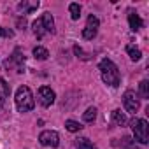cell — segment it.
Wrapping results in <instances>:
<instances>
[{
	"label": "cell",
	"instance_id": "obj_1",
	"mask_svg": "<svg viewBox=\"0 0 149 149\" xmlns=\"http://www.w3.org/2000/svg\"><path fill=\"white\" fill-rule=\"evenodd\" d=\"M98 70L102 74V81L107 86H112V88H118L119 86V70H118V67L114 65L112 60L104 58L100 61V65H98Z\"/></svg>",
	"mask_w": 149,
	"mask_h": 149
},
{
	"label": "cell",
	"instance_id": "obj_2",
	"mask_svg": "<svg viewBox=\"0 0 149 149\" xmlns=\"http://www.w3.org/2000/svg\"><path fill=\"white\" fill-rule=\"evenodd\" d=\"M14 100H16V107L19 112H28L35 107V100H33V95L28 86H19Z\"/></svg>",
	"mask_w": 149,
	"mask_h": 149
},
{
	"label": "cell",
	"instance_id": "obj_3",
	"mask_svg": "<svg viewBox=\"0 0 149 149\" xmlns=\"http://www.w3.org/2000/svg\"><path fill=\"white\" fill-rule=\"evenodd\" d=\"M130 126H132V132H133V137L140 142V144H147L149 142V125L146 119H132L130 121Z\"/></svg>",
	"mask_w": 149,
	"mask_h": 149
},
{
	"label": "cell",
	"instance_id": "obj_4",
	"mask_svg": "<svg viewBox=\"0 0 149 149\" xmlns=\"http://www.w3.org/2000/svg\"><path fill=\"white\" fill-rule=\"evenodd\" d=\"M123 104H125V109H126L128 112H132V114H135V112L139 111V107H140V100H139L137 93L132 91V90H126V91H125V95H123Z\"/></svg>",
	"mask_w": 149,
	"mask_h": 149
},
{
	"label": "cell",
	"instance_id": "obj_5",
	"mask_svg": "<svg viewBox=\"0 0 149 149\" xmlns=\"http://www.w3.org/2000/svg\"><path fill=\"white\" fill-rule=\"evenodd\" d=\"M37 98H39V104L42 107H49V105L54 104L56 95H54V91L49 86H40L39 88V93H37Z\"/></svg>",
	"mask_w": 149,
	"mask_h": 149
},
{
	"label": "cell",
	"instance_id": "obj_6",
	"mask_svg": "<svg viewBox=\"0 0 149 149\" xmlns=\"http://www.w3.org/2000/svg\"><path fill=\"white\" fill-rule=\"evenodd\" d=\"M39 142L44 146V147H56L60 144V137L56 132H51V130H46L39 135Z\"/></svg>",
	"mask_w": 149,
	"mask_h": 149
},
{
	"label": "cell",
	"instance_id": "obj_7",
	"mask_svg": "<svg viewBox=\"0 0 149 149\" xmlns=\"http://www.w3.org/2000/svg\"><path fill=\"white\" fill-rule=\"evenodd\" d=\"M98 18L97 16H90L88 18V23H86V26H84V30H83V37L86 39V40H91L95 35H97V32H98Z\"/></svg>",
	"mask_w": 149,
	"mask_h": 149
},
{
	"label": "cell",
	"instance_id": "obj_8",
	"mask_svg": "<svg viewBox=\"0 0 149 149\" xmlns=\"http://www.w3.org/2000/svg\"><path fill=\"white\" fill-rule=\"evenodd\" d=\"M16 63V68H18V72H23V68H25V60H23V56L19 54V51L16 49L14 51V54L11 56V58H7V61H6V67L9 68V67H13Z\"/></svg>",
	"mask_w": 149,
	"mask_h": 149
},
{
	"label": "cell",
	"instance_id": "obj_9",
	"mask_svg": "<svg viewBox=\"0 0 149 149\" xmlns=\"http://www.w3.org/2000/svg\"><path fill=\"white\" fill-rule=\"evenodd\" d=\"M40 21H42V25H44L46 33H54V32H56V30H54V19H53L51 13H44L42 18H40Z\"/></svg>",
	"mask_w": 149,
	"mask_h": 149
},
{
	"label": "cell",
	"instance_id": "obj_10",
	"mask_svg": "<svg viewBox=\"0 0 149 149\" xmlns=\"http://www.w3.org/2000/svg\"><path fill=\"white\" fill-rule=\"evenodd\" d=\"M128 23H130V28L133 30V32H137V30H140L142 28V19H140V16L137 14V13H130L128 14Z\"/></svg>",
	"mask_w": 149,
	"mask_h": 149
},
{
	"label": "cell",
	"instance_id": "obj_11",
	"mask_svg": "<svg viewBox=\"0 0 149 149\" xmlns=\"http://www.w3.org/2000/svg\"><path fill=\"white\" fill-rule=\"evenodd\" d=\"M111 118H112V121L116 123V125H119V126H125L126 125V116H125V112H121L119 109H116V111H112V114H111Z\"/></svg>",
	"mask_w": 149,
	"mask_h": 149
},
{
	"label": "cell",
	"instance_id": "obj_12",
	"mask_svg": "<svg viewBox=\"0 0 149 149\" xmlns=\"http://www.w3.org/2000/svg\"><path fill=\"white\" fill-rule=\"evenodd\" d=\"M39 7V0H37V2H21L19 6H18V9L19 11H23V14H30V13H33L35 9Z\"/></svg>",
	"mask_w": 149,
	"mask_h": 149
},
{
	"label": "cell",
	"instance_id": "obj_13",
	"mask_svg": "<svg viewBox=\"0 0 149 149\" xmlns=\"http://www.w3.org/2000/svg\"><path fill=\"white\" fill-rule=\"evenodd\" d=\"M32 28H33V33H35V37H37V39H42V37L46 35L44 25H42V21H40V19L33 21V23H32Z\"/></svg>",
	"mask_w": 149,
	"mask_h": 149
},
{
	"label": "cell",
	"instance_id": "obj_14",
	"mask_svg": "<svg viewBox=\"0 0 149 149\" xmlns=\"http://www.w3.org/2000/svg\"><path fill=\"white\" fill-rule=\"evenodd\" d=\"M126 53L130 54V58H132L133 61H139V60L142 58V53H140V49H139V47H135L133 44H128V46H126Z\"/></svg>",
	"mask_w": 149,
	"mask_h": 149
},
{
	"label": "cell",
	"instance_id": "obj_15",
	"mask_svg": "<svg viewBox=\"0 0 149 149\" xmlns=\"http://www.w3.org/2000/svg\"><path fill=\"white\" fill-rule=\"evenodd\" d=\"M77 147H79V149H97V146H95L90 139H86V137L77 139Z\"/></svg>",
	"mask_w": 149,
	"mask_h": 149
},
{
	"label": "cell",
	"instance_id": "obj_16",
	"mask_svg": "<svg viewBox=\"0 0 149 149\" xmlns=\"http://www.w3.org/2000/svg\"><path fill=\"white\" fill-rule=\"evenodd\" d=\"M33 56H35L37 60H47L49 53H47V49H46V47H42V46H37V47L33 49Z\"/></svg>",
	"mask_w": 149,
	"mask_h": 149
},
{
	"label": "cell",
	"instance_id": "obj_17",
	"mask_svg": "<svg viewBox=\"0 0 149 149\" xmlns=\"http://www.w3.org/2000/svg\"><path fill=\"white\" fill-rule=\"evenodd\" d=\"M83 119H84L86 123H93V121L97 119V109H95V107L86 109V112L83 114Z\"/></svg>",
	"mask_w": 149,
	"mask_h": 149
},
{
	"label": "cell",
	"instance_id": "obj_18",
	"mask_svg": "<svg viewBox=\"0 0 149 149\" xmlns=\"http://www.w3.org/2000/svg\"><path fill=\"white\" fill-rule=\"evenodd\" d=\"M68 11H70V18L72 19H79L81 18V7H79V4H70Z\"/></svg>",
	"mask_w": 149,
	"mask_h": 149
},
{
	"label": "cell",
	"instance_id": "obj_19",
	"mask_svg": "<svg viewBox=\"0 0 149 149\" xmlns=\"http://www.w3.org/2000/svg\"><path fill=\"white\" fill-rule=\"evenodd\" d=\"M65 128H67L68 132H79L83 126H81L77 121H74V119H68V121H65Z\"/></svg>",
	"mask_w": 149,
	"mask_h": 149
},
{
	"label": "cell",
	"instance_id": "obj_20",
	"mask_svg": "<svg viewBox=\"0 0 149 149\" xmlns=\"http://www.w3.org/2000/svg\"><path fill=\"white\" fill-rule=\"evenodd\" d=\"M139 90H140V95H142V98H149V81H140V84H139Z\"/></svg>",
	"mask_w": 149,
	"mask_h": 149
},
{
	"label": "cell",
	"instance_id": "obj_21",
	"mask_svg": "<svg viewBox=\"0 0 149 149\" xmlns=\"http://www.w3.org/2000/svg\"><path fill=\"white\" fill-rule=\"evenodd\" d=\"M74 53H76V54H77V56H81V58H83V60H88V56H86V54H84V51H83V49H81V47H79V46H74Z\"/></svg>",
	"mask_w": 149,
	"mask_h": 149
},
{
	"label": "cell",
	"instance_id": "obj_22",
	"mask_svg": "<svg viewBox=\"0 0 149 149\" xmlns=\"http://www.w3.org/2000/svg\"><path fill=\"white\" fill-rule=\"evenodd\" d=\"M0 35H2V37H13L14 33H13V30H7V28L0 26Z\"/></svg>",
	"mask_w": 149,
	"mask_h": 149
},
{
	"label": "cell",
	"instance_id": "obj_23",
	"mask_svg": "<svg viewBox=\"0 0 149 149\" xmlns=\"http://www.w3.org/2000/svg\"><path fill=\"white\" fill-rule=\"evenodd\" d=\"M0 84L4 86V91H6V95H7V93H9V86H7V83H6L4 79H0Z\"/></svg>",
	"mask_w": 149,
	"mask_h": 149
},
{
	"label": "cell",
	"instance_id": "obj_24",
	"mask_svg": "<svg viewBox=\"0 0 149 149\" xmlns=\"http://www.w3.org/2000/svg\"><path fill=\"white\" fill-rule=\"evenodd\" d=\"M2 105H4V95L0 93V109H2Z\"/></svg>",
	"mask_w": 149,
	"mask_h": 149
}]
</instances>
